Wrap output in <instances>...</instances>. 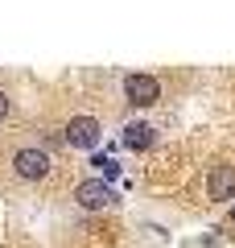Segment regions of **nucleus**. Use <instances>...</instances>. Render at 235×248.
<instances>
[{
    "mask_svg": "<svg viewBox=\"0 0 235 248\" xmlns=\"http://www.w3.org/2000/svg\"><path fill=\"white\" fill-rule=\"evenodd\" d=\"M124 99L132 108H153L161 99V83L157 75H124Z\"/></svg>",
    "mask_w": 235,
    "mask_h": 248,
    "instance_id": "f257e3e1",
    "label": "nucleus"
},
{
    "mask_svg": "<svg viewBox=\"0 0 235 248\" xmlns=\"http://www.w3.org/2000/svg\"><path fill=\"white\" fill-rule=\"evenodd\" d=\"M50 153L45 149H17L13 153V174L25 178V182H42L45 174H50Z\"/></svg>",
    "mask_w": 235,
    "mask_h": 248,
    "instance_id": "f03ea898",
    "label": "nucleus"
},
{
    "mask_svg": "<svg viewBox=\"0 0 235 248\" xmlns=\"http://www.w3.org/2000/svg\"><path fill=\"white\" fill-rule=\"evenodd\" d=\"M99 137H103V128H99L95 116H74V120L66 124V141L74 145V149H95Z\"/></svg>",
    "mask_w": 235,
    "mask_h": 248,
    "instance_id": "7ed1b4c3",
    "label": "nucleus"
},
{
    "mask_svg": "<svg viewBox=\"0 0 235 248\" xmlns=\"http://www.w3.org/2000/svg\"><path fill=\"white\" fill-rule=\"evenodd\" d=\"M74 199H78V207H87V211H99V207H107L116 195H112V186H107V182H99V178H87V182H78Z\"/></svg>",
    "mask_w": 235,
    "mask_h": 248,
    "instance_id": "20e7f679",
    "label": "nucleus"
},
{
    "mask_svg": "<svg viewBox=\"0 0 235 248\" xmlns=\"http://www.w3.org/2000/svg\"><path fill=\"white\" fill-rule=\"evenodd\" d=\"M206 195L215 199V203H223V199L235 195V166H215L206 178Z\"/></svg>",
    "mask_w": 235,
    "mask_h": 248,
    "instance_id": "39448f33",
    "label": "nucleus"
},
{
    "mask_svg": "<svg viewBox=\"0 0 235 248\" xmlns=\"http://www.w3.org/2000/svg\"><path fill=\"white\" fill-rule=\"evenodd\" d=\"M157 141V133H153V124H145V120H136V124H128V128H124V145H128V149H148V145Z\"/></svg>",
    "mask_w": 235,
    "mask_h": 248,
    "instance_id": "423d86ee",
    "label": "nucleus"
},
{
    "mask_svg": "<svg viewBox=\"0 0 235 248\" xmlns=\"http://www.w3.org/2000/svg\"><path fill=\"white\" fill-rule=\"evenodd\" d=\"M9 108H13V104H9V95H4V91H0V120H4V116H9Z\"/></svg>",
    "mask_w": 235,
    "mask_h": 248,
    "instance_id": "0eeeda50",
    "label": "nucleus"
},
{
    "mask_svg": "<svg viewBox=\"0 0 235 248\" xmlns=\"http://www.w3.org/2000/svg\"><path fill=\"white\" fill-rule=\"evenodd\" d=\"M231 215H235V211H231Z\"/></svg>",
    "mask_w": 235,
    "mask_h": 248,
    "instance_id": "6e6552de",
    "label": "nucleus"
}]
</instances>
